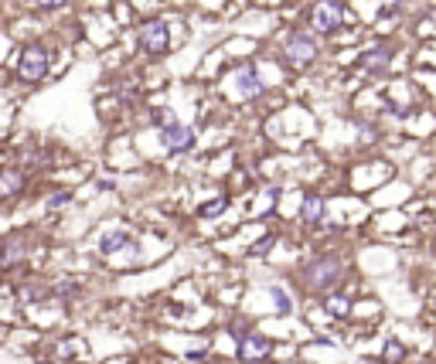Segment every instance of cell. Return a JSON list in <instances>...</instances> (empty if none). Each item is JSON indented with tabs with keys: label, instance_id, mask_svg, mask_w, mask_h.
Returning <instances> with one entry per match:
<instances>
[{
	"label": "cell",
	"instance_id": "obj_1",
	"mask_svg": "<svg viewBox=\"0 0 436 364\" xmlns=\"http://www.w3.org/2000/svg\"><path fill=\"white\" fill-rule=\"evenodd\" d=\"M51 69V51L41 45V41H31L17 51V62H14V79L21 86H38Z\"/></svg>",
	"mask_w": 436,
	"mask_h": 364
},
{
	"label": "cell",
	"instance_id": "obj_2",
	"mask_svg": "<svg viewBox=\"0 0 436 364\" xmlns=\"http://www.w3.org/2000/svg\"><path fill=\"white\" fill-rule=\"evenodd\" d=\"M31 252H34V242H31V232L27 228H14L0 239V273H21L27 269L31 263Z\"/></svg>",
	"mask_w": 436,
	"mask_h": 364
},
{
	"label": "cell",
	"instance_id": "obj_3",
	"mask_svg": "<svg viewBox=\"0 0 436 364\" xmlns=\"http://www.w3.org/2000/svg\"><path fill=\"white\" fill-rule=\"evenodd\" d=\"M303 286L307 289H314V293H331L338 282H341V276H345V266H341V259L338 256H314L310 263H303Z\"/></svg>",
	"mask_w": 436,
	"mask_h": 364
},
{
	"label": "cell",
	"instance_id": "obj_4",
	"mask_svg": "<svg viewBox=\"0 0 436 364\" xmlns=\"http://www.w3.org/2000/svg\"><path fill=\"white\" fill-rule=\"evenodd\" d=\"M27 171L21 164H0V204H17L27 194Z\"/></svg>",
	"mask_w": 436,
	"mask_h": 364
},
{
	"label": "cell",
	"instance_id": "obj_5",
	"mask_svg": "<svg viewBox=\"0 0 436 364\" xmlns=\"http://www.w3.org/2000/svg\"><path fill=\"white\" fill-rule=\"evenodd\" d=\"M137 41H140V48L147 55H164L171 48V27L164 21H157V17L154 21H144L140 31H137Z\"/></svg>",
	"mask_w": 436,
	"mask_h": 364
},
{
	"label": "cell",
	"instance_id": "obj_6",
	"mask_svg": "<svg viewBox=\"0 0 436 364\" xmlns=\"http://www.w3.org/2000/svg\"><path fill=\"white\" fill-rule=\"evenodd\" d=\"M283 55H286V62H290L293 69H307V65L317 58V41H314L310 34H303V31H293V34L286 38V45H283Z\"/></svg>",
	"mask_w": 436,
	"mask_h": 364
},
{
	"label": "cell",
	"instance_id": "obj_7",
	"mask_svg": "<svg viewBox=\"0 0 436 364\" xmlns=\"http://www.w3.org/2000/svg\"><path fill=\"white\" fill-rule=\"evenodd\" d=\"M310 21H314V27L321 34H331V31H338L345 24V3L341 0H317Z\"/></svg>",
	"mask_w": 436,
	"mask_h": 364
},
{
	"label": "cell",
	"instance_id": "obj_8",
	"mask_svg": "<svg viewBox=\"0 0 436 364\" xmlns=\"http://www.w3.org/2000/svg\"><path fill=\"white\" fill-rule=\"evenodd\" d=\"M232 337L239 341V358L246 364H260L269 351H273V344H269V337H262V334H253V330H232Z\"/></svg>",
	"mask_w": 436,
	"mask_h": 364
},
{
	"label": "cell",
	"instance_id": "obj_9",
	"mask_svg": "<svg viewBox=\"0 0 436 364\" xmlns=\"http://www.w3.org/2000/svg\"><path fill=\"white\" fill-rule=\"evenodd\" d=\"M161 147H164V154H187L191 147H194V130L191 126H181V123H174V126H164L161 130Z\"/></svg>",
	"mask_w": 436,
	"mask_h": 364
},
{
	"label": "cell",
	"instance_id": "obj_10",
	"mask_svg": "<svg viewBox=\"0 0 436 364\" xmlns=\"http://www.w3.org/2000/svg\"><path fill=\"white\" fill-rule=\"evenodd\" d=\"M10 296H14L21 306H38V303H48V300H51V296H48V286L38 282V279H24V282H17V286L10 289Z\"/></svg>",
	"mask_w": 436,
	"mask_h": 364
},
{
	"label": "cell",
	"instance_id": "obj_11",
	"mask_svg": "<svg viewBox=\"0 0 436 364\" xmlns=\"http://www.w3.org/2000/svg\"><path fill=\"white\" fill-rule=\"evenodd\" d=\"M123 249H133V235L126 228H109V232L99 235V252L102 256H116Z\"/></svg>",
	"mask_w": 436,
	"mask_h": 364
},
{
	"label": "cell",
	"instance_id": "obj_12",
	"mask_svg": "<svg viewBox=\"0 0 436 364\" xmlns=\"http://www.w3.org/2000/svg\"><path fill=\"white\" fill-rule=\"evenodd\" d=\"M89 348L82 337H62L58 344H55V361H86Z\"/></svg>",
	"mask_w": 436,
	"mask_h": 364
},
{
	"label": "cell",
	"instance_id": "obj_13",
	"mask_svg": "<svg viewBox=\"0 0 436 364\" xmlns=\"http://www.w3.org/2000/svg\"><path fill=\"white\" fill-rule=\"evenodd\" d=\"M236 86H239V95H242V99H260L262 92H266V86H262V79L256 75V69H253V65L239 69Z\"/></svg>",
	"mask_w": 436,
	"mask_h": 364
},
{
	"label": "cell",
	"instance_id": "obj_14",
	"mask_svg": "<svg viewBox=\"0 0 436 364\" xmlns=\"http://www.w3.org/2000/svg\"><path fill=\"white\" fill-rule=\"evenodd\" d=\"M300 221H303V225L324 221V197H321V194H307V197L300 201Z\"/></svg>",
	"mask_w": 436,
	"mask_h": 364
},
{
	"label": "cell",
	"instance_id": "obj_15",
	"mask_svg": "<svg viewBox=\"0 0 436 364\" xmlns=\"http://www.w3.org/2000/svg\"><path fill=\"white\" fill-rule=\"evenodd\" d=\"M324 310H328L331 317L341 320V317H348L351 313V300L348 296H341V293H328V296H324Z\"/></svg>",
	"mask_w": 436,
	"mask_h": 364
},
{
	"label": "cell",
	"instance_id": "obj_16",
	"mask_svg": "<svg viewBox=\"0 0 436 364\" xmlns=\"http://www.w3.org/2000/svg\"><path fill=\"white\" fill-rule=\"evenodd\" d=\"M389 58H392V51H389V48H371V51L365 55V69L378 72V69H385V65H389Z\"/></svg>",
	"mask_w": 436,
	"mask_h": 364
},
{
	"label": "cell",
	"instance_id": "obj_17",
	"mask_svg": "<svg viewBox=\"0 0 436 364\" xmlns=\"http://www.w3.org/2000/svg\"><path fill=\"white\" fill-rule=\"evenodd\" d=\"M69 204H72V191H65V187H58V191H51L45 197V208L48 211H58V208H69Z\"/></svg>",
	"mask_w": 436,
	"mask_h": 364
},
{
	"label": "cell",
	"instance_id": "obj_18",
	"mask_svg": "<svg viewBox=\"0 0 436 364\" xmlns=\"http://www.w3.org/2000/svg\"><path fill=\"white\" fill-rule=\"evenodd\" d=\"M269 296H273V303H276V313H290L293 310V300H290V293L283 289V286H269Z\"/></svg>",
	"mask_w": 436,
	"mask_h": 364
},
{
	"label": "cell",
	"instance_id": "obj_19",
	"mask_svg": "<svg viewBox=\"0 0 436 364\" xmlns=\"http://www.w3.org/2000/svg\"><path fill=\"white\" fill-rule=\"evenodd\" d=\"M229 208V197H215V201H205L201 208H198V215L201 218H215V215H222Z\"/></svg>",
	"mask_w": 436,
	"mask_h": 364
},
{
	"label": "cell",
	"instance_id": "obj_20",
	"mask_svg": "<svg viewBox=\"0 0 436 364\" xmlns=\"http://www.w3.org/2000/svg\"><path fill=\"white\" fill-rule=\"evenodd\" d=\"M382 358L389 364H399L402 358H406V348L399 344V341H385V351H382Z\"/></svg>",
	"mask_w": 436,
	"mask_h": 364
},
{
	"label": "cell",
	"instance_id": "obj_21",
	"mask_svg": "<svg viewBox=\"0 0 436 364\" xmlns=\"http://www.w3.org/2000/svg\"><path fill=\"white\" fill-rule=\"evenodd\" d=\"M72 0H27V7L31 10H41V14H48V10H62V7H69Z\"/></svg>",
	"mask_w": 436,
	"mask_h": 364
},
{
	"label": "cell",
	"instance_id": "obj_22",
	"mask_svg": "<svg viewBox=\"0 0 436 364\" xmlns=\"http://www.w3.org/2000/svg\"><path fill=\"white\" fill-rule=\"evenodd\" d=\"M150 119H154L161 130H164V126H174V112H171V109H154V116H150Z\"/></svg>",
	"mask_w": 436,
	"mask_h": 364
},
{
	"label": "cell",
	"instance_id": "obj_23",
	"mask_svg": "<svg viewBox=\"0 0 436 364\" xmlns=\"http://www.w3.org/2000/svg\"><path fill=\"white\" fill-rule=\"evenodd\" d=\"M269 245H273V239H262V242H256L253 256H266V252H269Z\"/></svg>",
	"mask_w": 436,
	"mask_h": 364
},
{
	"label": "cell",
	"instance_id": "obj_24",
	"mask_svg": "<svg viewBox=\"0 0 436 364\" xmlns=\"http://www.w3.org/2000/svg\"><path fill=\"white\" fill-rule=\"evenodd\" d=\"M187 358H191V361H194V364H201V361H205V358H208V351H205V348H198V351H191Z\"/></svg>",
	"mask_w": 436,
	"mask_h": 364
},
{
	"label": "cell",
	"instance_id": "obj_25",
	"mask_svg": "<svg viewBox=\"0 0 436 364\" xmlns=\"http://www.w3.org/2000/svg\"><path fill=\"white\" fill-rule=\"evenodd\" d=\"M34 364H58V361H55V358H38Z\"/></svg>",
	"mask_w": 436,
	"mask_h": 364
}]
</instances>
